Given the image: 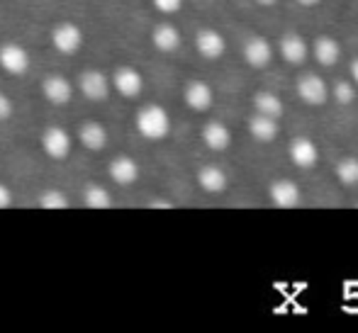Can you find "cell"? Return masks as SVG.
<instances>
[{"instance_id": "obj_31", "label": "cell", "mask_w": 358, "mask_h": 333, "mask_svg": "<svg viewBox=\"0 0 358 333\" xmlns=\"http://www.w3.org/2000/svg\"><path fill=\"white\" fill-rule=\"evenodd\" d=\"M351 78H354L356 85H358V59H356L354 64H351Z\"/></svg>"}, {"instance_id": "obj_17", "label": "cell", "mask_w": 358, "mask_h": 333, "mask_svg": "<svg viewBox=\"0 0 358 333\" xmlns=\"http://www.w3.org/2000/svg\"><path fill=\"white\" fill-rule=\"evenodd\" d=\"M203 141L208 149L213 151H224L231 144V132L227 129V124L222 122H208L203 129Z\"/></svg>"}, {"instance_id": "obj_28", "label": "cell", "mask_w": 358, "mask_h": 333, "mask_svg": "<svg viewBox=\"0 0 358 333\" xmlns=\"http://www.w3.org/2000/svg\"><path fill=\"white\" fill-rule=\"evenodd\" d=\"M10 114H13V100H10L5 93H0V122L10 119Z\"/></svg>"}, {"instance_id": "obj_24", "label": "cell", "mask_w": 358, "mask_h": 333, "mask_svg": "<svg viewBox=\"0 0 358 333\" xmlns=\"http://www.w3.org/2000/svg\"><path fill=\"white\" fill-rule=\"evenodd\" d=\"M336 178L344 185H358V158H344L336 165Z\"/></svg>"}, {"instance_id": "obj_15", "label": "cell", "mask_w": 358, "mask_h": 333, "mask_svg": "<svg viewBox=\"0 0 358 333\" xmlns=\"http://www.w3.org/2000/svg\"><path fill=\"white\" fill-rule=\"evenodd\" d=\"M198 183L205 193L220 195L227 190V173L220 165H203V168L198 170Z\"/></svg>"}, {"instance_id": "obj_23", "label": "cell", "mask_w": 358, "mask_h": 333, "mask_svg": "<svg viewBox=\"0 0 358 333\" xmlns=\"http://www.w3.org/2000/svg\"><path fill=\"white\" fill-rule=\"evenodd\" d=\"M83 200H85V205L93 207V209H108V207L113 205V198H110V193L103 185H88L83 193Z\"/></svg>"}, {"instance_id": "obj_14", "label": "cell", "mask_w": 358, "mask_h": 333, "mask_svg": "<svg viewBox=\"0 0 358 333\" xmlns=\"http://www.w3.org/2000/svg\"><path fill=\"white\" fill-rule=\"evenodd\" d=\"M268 195L271 202L275 207H283V209H290V207H295L300 202V188L292 180H275V183H271Z\"/></svg>"}, {"instance_id": "obj_11", "label": "cell", "mask_w": 358, "mask_h": 333, "mask_svg": "<svg viewBox=\"0 0 358 333\" xmlns=\"http://www.w3.org/2000/svg\"><path fill=\"white\" fill-rule=\"evenodd\" d=\"M195 49L200 52V57L215 61V59H220L222 54H224L227 44H224V37H222L217 29H200L198 37H195Z\"/></svg>"}, {"instance_id": "obj_10", "label": "cell", "mask_w": 358, "mask_h": 333, "mask_svg": "<svg viewBox=\"0 0 358 333\" xmlns=\"http://www.w3.org/2000/svg\"><path fill=\"white\" fill-rule=\"evenodd\" d=\"M185 103H188L190 110H198V112H205V110L213 108V100H215V93L205 80H190L185 85V93H183Z\"/></svg>"}, {"instance_id": "obj_6", "label": "cell", "mask_w": 358, "mask_h": 333, "mask_svg": "<svg viewBox=\"0 0 358 333\" xmlns=\"http://www.w3.org/2000/svg\"><path fill=\"white\" fill-rule=\"evenodd\" d=\"M297 95L307 105H324L327 98H329V88H327V83L320 75L307 73L297 80Z\"/></svg>"}, {"instance_id": "obj_32", "label": "cell", "mask_w": 358, "mask_h": 333, "mask_svg": "<svg viewBox=\"0 0 358 333\" xmlns=\"http://www.w3.org/2000/svg\"><path fill=\"white\" fill-rule=\"evenodd\" d=\"M300 5H305V8H312V5H320L322 0H297Z\"/></svg>"}, {"instance_id": "obj_2", "label": "cell", "mask_w": 358, "mask_h": 333, "mask_svg": "<svg viewBox=\"0 0 358 333\" xmlns=\"http://www.w3.org/2000/svg\"><path fill=\"white\" fill-rule=\"evenodd\" d=\"M42 149L49 158L54 161H64L71 154V134L64 127H49L42 134Z\"/></svg>"}, {"instance_id": "obj_8", "label": "cell", "mask_w": 358, "mask_h": 333, "mask_svg": "<svg viewBox=\"0 0 358 333\" xmlns=\"http://www.w3.org/2000/svg\"><path fill=\"white\" fill-rule=\"evenodd\" d=\"M42 93L52 105H66L69 100H71V95H73V85L69 83V78H64V75L52 73V75H47V78H44Z\"/></svg>"}, {"instance_id": "obj_12", "label": "cell", "mask_w": 358, "mask_h": 333, "mask_svg": "<svg viewBox=\"0 0 358 333\" xmlns=\"http://www.w3.org/2000/svg\"><path fill=\"white\" fill-rule=\"evenodd\" d=\"M320 158V151H317V144L307 136H300L290 144V161L297 165V168H312Z\"/></svg>"}, {"instance_id": "obj_18", "label": "cell", "mask_w": 358, "mask_h": 333, "mask_svg": "<svg viewBox=\"0 0 358 333\" xmlns=\"http://www.w3.org/2000/svg\"><path fill=\"white\" fill-rule=\"evenodd\" d=\"M151 42L159 52H176L180 47V32L173 27V24L164 22L159 27H154V34H151Z\"/></svg>"}, {"instance_id": "obj_7", "label": "cell", "mask_w": 358, "mask_h": 333, "mask_svg": "<svg viewBox=\"0 0 358 333\" xmlns=\"http://www.w3.org/2000/svg\"><path fill=\"white\" fill-rule=\"evenodd\" d=\"M113 85L122 98H137L139 93L144 90V78L137 68L132 66H122L115 71L113 75Z\"/></svg>"}, {"instance_id": "obj_9", "label": "cell", "mask_w": 358, "mask_h": 333, "mask_svg": "<svg viewBox=\"0 0 358 333\" xmlns=\"http://www.w3.org/2000/svg\"><path fill=\"white\" fill-rule=\"evenodd\" d=\"M244 59L249 66L264 68L273 61V47L266 37H251L244 47Z\"/></svg>"}, {"instance_id": "obj_30", "label": "cell", "mask_w": 358, "mask_h": 333, "mask_svg": "<svg viewBox=\"0 0 358 333\" xmlns=\"http://www.w3.org/2000/svg\"><path fill=\"white\" fill-rule=\"evenodd\" d=\"M149 207H166V209H169V207H173V205H171V202H166V200H154Z\"/></svg>"}, {"instance_id": "obj_26", "label": "cell", "mask_w": 358, "mask_h": 333, "mask_svg": "<svg viewBox=\"0 0 358 333\" xmlns=\"http://www.w3.org/2000/svg\"><path fill=\"white\" fill-rule=\"evenodd\" d=\"M331 95H334L336 103H339V105H351V103H354V98H356V90H354V85H351V83L341 80V83L334 85Z\"/></svg>"}, {"instance_id": "obj_22", "label": "cell", "mask_w": 358, "mask_h": 333, "mask_svg": "<svg viewBox=\"0 0 358 333\" xmlns=\"http://www.w3.org/2000/svg\"><path fill=\"white\" fill-rule=\"evenodd\" d=\"M254 108L259 114H268V117H275V119H280V114H283V103H280V98L268 93V90H261V93L254 95Z\"/></svg>"}, {"instance_id": "obj_21", "label": "cell", "mask_w": 358, "mask_h": 333, "mask_svg": "<svg viewBox=\"0 0 358 333\" xmlns=\"http://www.w3.org/2000/svg\"><path fill=\"white\" fill-rule=\"evenodd\" d=\"M315 59L322 64V66H334V64L341 59L339 42L331 37H320L315 42Z\"/></svg>"}, {"instance_id": "obj_19", "label": "cell", "mask_w": 358, "mask_h": 333, "mask_svg": "<svg viewBox=\"0 0 358 333\" xmlns=\"http://www.w3.org/2000/svg\"><path fill=\"white\" fill-rule=\"evenodd\" d=\"M307 42L300 34H285L283 42H280V54L287 64H302L307 59Z\"/></svg>"}, {"instance_id": "obj_3", "label": "cell", "mask_w": 358, "mask_h": 333, "mask_svg": "<svg viewBox=\"0 0 358 333\" xmlns=\"http://www.w3.org/2000/svg\"><path fill=\"white\" fill-rule=\"evenodd\" d=\"M52 44L57 47V52L62 54H76L83 47V32L78 24L73 22H59L52 29Z\"/></svg>"}, {"instance_id": "obj_33", "label": "cell", "mask_w": 358, "mask_h": 333, "mask_svg": "<svg viewBox=\"0 0 358 333\" xmlns=\"http://www.w3.org/2000/svg\"><path fill=\"white\" fill-rule=\"evenodd\" d=\"M259 5H264V8H271V5H275L278 0H256Z\"/></svg>"}, {"instance_id": "obj_27", "label": "cell", "mask_w": 358, "mask_h": 333, "mask_svg": "<svg viewBox=\"0 0 358 333\" xmlns=\"http://www.w3.org/2000/svg\"><path fill=\"white\" fill-rule=\"evenodd\" d=\"M180 5H183V0H154V8L159 10V13H164V15L178 13Z\"/></svg>"}, {"instance_id": "obj_20", "label": "cell", "mask_w": 358, "mask_h": 333, "mask_svg": "<svg viewBox=\"0 0 358 333\" xmlns=\"http://www.w3.org/2000/svg\"><path fill=\"white\" fill-rule=\"evenodd\" d=\"M78 139L85 149L100 151L105 144H108V132H105V127L100 122H85L78 132Z\"/></svg>"}, {"instance_id": "obj_25", "label": "cell", "mask_w": 358, "mask_h": 333, "mask_svg": "<svg viewBox=\"0 0 358 333\" xmlns=\"http://www.w3.org/2000/svg\"><path fill=\"white\" fill-rule=\"evenodd\" d=\"M39 205H42L44 209H66L69 200H66V195L59 193V190H47V193H42V198H39Z\"/></svg>"}, {"instance_id": "obj_4", "label": "cell", "mask_w": 358, "mask_h": 333, "mask_svg": "<svg viewBox=\"0 0 358 333\" xmlns=\"http://www.w3.org/2000/svg\"><path fill=\"white\" fill-rule=\"evenodd\" d=\"M0 68L13 75H22L24 71L29 68L27 49L17 42H5L3 47H0Z\"/></svg>"}, {"instance_id": "obj_13", "label": "cell", "mask_w": 358, "mask_h": 333, "mask_svg": "<svg viewBox=\"0 0 358 333\" xmlns=\"http://www.w3.org/2000/svg\"><path fill=\"white\" fill-rule=\"evenodd\" d=\"M110 178L117 185H132L139 178V165L129 156H117V158L110 161Z\"/></svg>"}, {"instance_id": "obj_1", "label": "cell", "mask_w": 358, "mask_h": 333, "mask_svg": "<svg viewBox=\"0 0 358 333\" xmlns=\"http://www.w3.org/2000/svg\"><path fill=\"white\" fill-rule=\"evenodd\" d=\"M137 132L149 141H161L171 132V117L161 105H146L137 112Z\"/></svg>"}, {"instance_id": "obj_29", "label": "cell", "mask_w": 358, "mask_h": 333, "mask_svg": "<svg viewBox=\"0 0 358 333\" xmlns=\"http://www.w3.org/2000/svg\"><path fill=\"white\" fill-rule=\"evenodd\" d=\"M10 202H13V193H10L8 185L0 183V209H5V207H10Z\"/></svg>"}, {"instance_id": "obj_16", "label": "cell", "mask_w": 358, "mask_h": 333, "mask_svg": "<svg viewBox=\"0 0 358 333\" xmlns=\"http://www.w3.org/2000/svg\"><path fill=\"white\" fill-rule=\"evenodd\" d=\"M249 132L256 141L268 144V141H273L275 136H278V119L256 112V117H251V122H249Z\"/></svg>"}, {"instance_id": "obj_5", "label": "cell", "mask_w": 358, "mask_h": 333, "mask_svg": "<svg viewBox=\"0 0 358 333\" xmlns=\"http://www.w3.org/2000/svg\"><path fill=\"white\" fill-rule=\"evenodd\" d=\"M80 93L85 95L93 103H103L110 95V78L103 73V71H83L78 80Z\"/></svg>"}]
</instances>
